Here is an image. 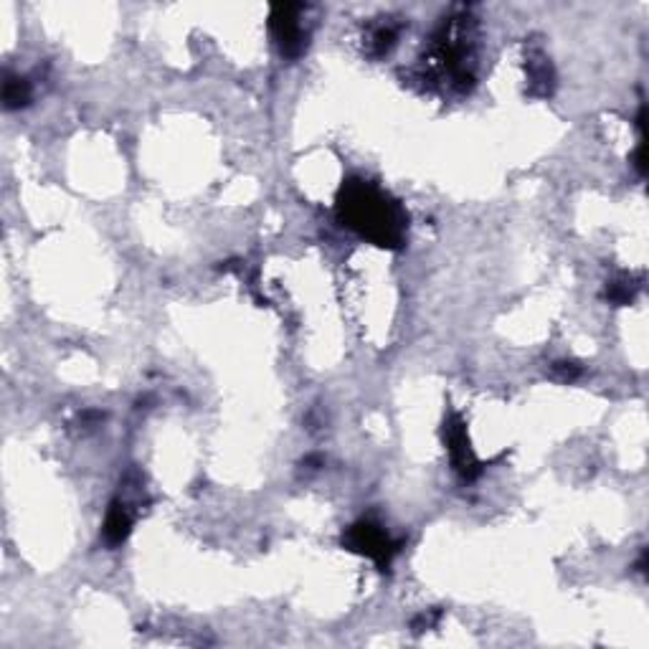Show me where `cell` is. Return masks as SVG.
Wrapping results in <instances>:
<instances>
[{"label": "cell", "instance_id": "obj_1", "mask_svg": "<svg viewBox=\"0 0 649 649\" xmlns=\"http://www.w3.org/2000/svg\"><path fill=\"white\" fill-rule=\"evenodd\" d=\"M337 219L358 237L380 249H404L409 234V213L376 183L350 178L337 193Z\"/></svg>", "mask_w": 649, "mask_h": 649}, {"label": "cell", "instance_id": "obj_2", "mask_svg": "<svg viewBox=\"0 0 649 649\" xmlns=\"http://www.w3.org/2000/svg\"><path fill=\"white\" fill-rule=\"evenodd\" d=\"M343 545L348 551H355V553L370 558L380 570H388L394 555L401 551L404 543L391 538L386 533V528L376 523V520H358L355 525H350L348 533L343 536Z\"/></svg>", "mask_w": 649, "mask_h": 649}, {"label": "cell", "instance_id": "obj_3", "mask_svg": "<svg viewBox=\"0 0 649 649\" xmlns=\"http://www.w3.org/2000/svg\"><path fill=\"white\" fill-rule=\"evenodd\" d=\"M302 13H304V5H295V3L271 8L270 29L271 36H274V44L279 46L282 56H289V59L300 56L302 51L307 48L310 33L304 31Z\"/></svg>", "mask_w": 649, "mask_h": 649}, {"label": "cell", "instance_id": "obj_4", "mask_svg": "<svg viewBox=\"0 0 649 649\" xmlns=\"http://www.w3.org/2000/svg\"><path fill=\"white\" fill-rule=\"evenodd\" d=\"M444 442H446V449H449V457H452V467L454 472L472 482L477 477L482 475L485 464L477 460L472 446H470V437H467V424L462 421L460 413H452L444 424Z\"/></svg>", "mask_w": 649, "mask_h": 649}, {"label": "cell", "instance_id": "obj_5", "mask_svg": "<svg viewBox=\"0 0 649 649\" xmlns=\"http://www.w3.org/2000/svg\"><path fill=\"white\" fill-rule=\"evenodd\" d=\"M132 525H135L132 507L127 505V500H122V497H114L107 515H104V525H102V536L107 540V545L114 548V545L125 543L127 536L132 533Z\"/></svg>", "mask_w": 649, "mask_h": 649}, {"label": "cell", "instance_id": "obj_6", "mask_svg": "<svg viewBox=\"0 0 649 649\" xmlns=\"http://www.w3.org/2000/svg\"><path fill=\"white\" fill-rule=\"evenodd\" d=\"M528 77H530V95L533 96H548L553 92V66L540 48L528 56Z\"/></svg>", "mask_w": 649, "mask_h": 649}, {"label": "cell", "instance_id": "obj_7", "mask_svg": "<svg viewBox=\"0 0 649 649\" xmlns=\"http://www.w3.org/2000/svg\"><path fill=\"white\" fill-rule=\"evenodd\" d=\"M33 99L31 81L23 79V77H13L8 74L3 81V104L5 110H21V107H29Z\"/></svg>", "mask_w": 649, "mask_h": 649}, {"label": "cell", "instance_id": "obj_8", "mask_svg": "<svg viewBox=\"0 0 649 649\" xmlns=\"http://www.w3.org/2000/svg\"><path fill=\"white\" fill-rule=\"evenodd\" d=\"M637 289H639V285H634L629 277H621V279H614L612 285L606 287V300L617 304V307L629 304L637 297Z\"/></svg>", "mask_w": 649, "mask_h": 649}, {"label": "cell", "instance_id": "obj_9", "mask_svg": "<svg viewBox=\"0 0 649 649\" xmlns=\"http://www.w3.org/2000/svg\"><path fill=\"white\" fill-rule=\"evenodd\" d=\"M396 38H398V29H394V26H379L376 31L370 33V38H368V44H370V54L373 56H386L391 48H394V44H396Z\"/></svg>", "mask_w": 649, "mask_h": 649}, {"label": "cell", "instance_id": "obj_10", "mask_svg": "<svg viewBox=\"0 0 649 649\" xmlns=\"http://www.w3.org/2000/svg\"><path fill=\"white\" fill-rule=\"evenodd\" d=\"M551 373H553L555 379L563 380V383H569V380H576L584 370H581V365L573 363V361H555L551 365Z\"/></svg>", "mask_w": 649, "mask_h": 649}, {"label": "cell", "instance_id": "obj_11", "mask_svg": "<svg viewBox=\"0 0 649 649\" xmlns=\"http://www.w3.org/2000/svg\"><path fill=\"white\" fill-rule=\"evenodd\" d=\"M439 619H442V612L437 609V612H429V614H421V617L413 619V632H427L431 627H437L439 624Z\"/></svg>", "mask_w": 649, "mask_h": 649}]
</instances>
